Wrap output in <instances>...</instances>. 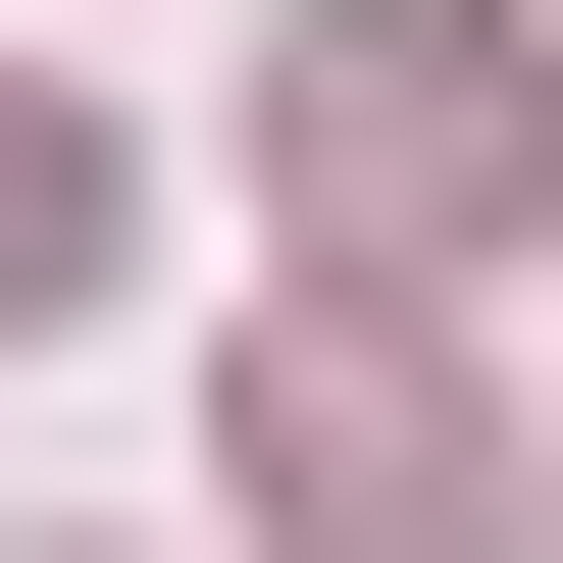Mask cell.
<instances>
[{"mask_svg":"<svg viewBox=\"0 0 563 563\" xmlns=\"http://www.w3.org/2000/svg\"><path fill=\"white\" fill-rule=\"evenodd\" d=\"M512 154H563L512 0H308V206H358V256H512Z\"/></svg>","mask_w":563,"mask_h":563,"instance_id":"obj_1","label":"cell"},{"mask_svg":"<svg viewBox=\"0 0 563 563\" xmlns=\"http://www.w3.org/2000/svg\"><path fill=\"white\" fill-rule=\"evenodd\" d=\"M256 563H512V410H461L410 308H358V358H256Z\"/></svg>","mask_w":563,"mask_h":563,"instance_id":"obj_2","label":"cell"},{"mask_svg":"<svg viewBox=\"0 0 563 563\" xmlns=\"http://www.w3.org/2000/svg\"><path fill=\"white\" fill-rule=\"evenodd\" d=\"M52 256H103V103H0V308H52Z\"/></svg>","mask_w":563,"mask_h":563,"instance_id":"obj_3","label":"cell"}]
</instances>
